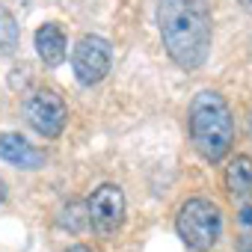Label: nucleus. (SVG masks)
I'll return each instance as SVG.
<instances>
[{"mask_svg":"<svg viewBox=\"0 0 252 252\" xmlns=\"http://www.w3.org/2000/svg\"><path fill=\"white\" fill-rule=\"evenodd\" d=\"M211 6L208 0H158V27L169 60L196 71L205 65L211 51Z\"/></svg>","mask_w":252,"mask_h":252,"instance_id":"obj_1","label":"nucleus"},{"mask_svg":"<svg viewBox=\"0 0 252 252\" xmlns=\"http://www.w3.org/2000/svg\"><path fill=\"white\" fill-rule=\"evenodd\" d=\"M190 140H193V149L217 163L228 155L231 143H234V119H231V110L225 104V98L214 89H205L193 98L190 104Z\"/></svg>","mask_w":252,"mask_h":252,"instance_id":"obj_2","label":"nucleus"},{"mask_svg":"<svg viewBox=\"0 0 252 252\" xmlns=\"http://www.w3.org/2000/svg\"><path fill=\"white\" fill-rule=\"evenodd\" d=\"M178 234L196 252L214 249L220 234H222L220 208L214 202H208V199H187L181 205V211H178Z\"/></svg>","mask_w":252,"mask_h":252,"instance_id":"obj_3","label":"nucleus"},{"mask_svg":"<svg viewBox=\"0 0 252 252\" xmlns=\"http://www.w3.org/2000/svg\"><path fill=\"white\" fill-rule=\"evenodd\" d=\"M24 116L36 134H42L45 140H57L68 122V107L54 89H36L24 101Z\"/></svg>","mask_w":252,"mask_h":252,"instance_id":"obj_4","label":"nucleus"},{"mask_svg":"<svg viewBox=\"0 0 252 252\" xmlns=\"http://www.w3.org/2000/svg\"><path fill=\"white\" fill-rule=\"evenodd\" d=\"M113 65V48L104 36H80L74 51H71V68L77 83L83 86H95L107 77Z\"/></svg>","mask_w":252,"mask_h":252,"instance_id":"obj_5","label":"nucleus"},{"mask_svg":"<svg viewBox=\"0 0 252 252\" xmlns=\"http://www.w3.org/2000/svg\"><path fill=\"white\" fill-rule=\"evenodd\" d=\"M89 222L101 237H113L125 222V193L119 184H101L89 196Z\"/></svg>","mask_w":252,"mask_h":252,"instance_id":"obj_6","label":"nucleus"},{"mask_svg":"<svg viewBox=\"0 0 252 252\" xmlns=\"http://www.w3.org/2000/svg\"><path fill=\"white\" fill-rule=\"evenodd\" d=\"M0 158L12 166H18V169H39L45 163V152L36 149L33 143H27L21 134H12V131L0 134Z\"/></svg>","mask_w":252,"mask_h":252,"instance_id":"obj_7","label":"nucleus"},{"mask_svg":"<svg viewBox=\"0 0 252 252\" xmlns=\"http://www.w3.org/2000/svg\"><path fill=\"white\" fill-rule=\"evenodd\" d=\"M68 45H65V33L57 27V24H42L39 30H36V54H39V60L48 65V68H57V65H63L65 63V51Z\"/></svg>","mask_w":252,"mask_h":252,"instance_id":"obj_8","label":"nucleus"},{"mask_svg":"<svg viewBox=\"0 0 252 252\" xmlns=\"http://www.w3.org/2000/svg\"><path fill=\"white\" fill-rule=\"evenodd\" d=\"M225 187L234 199L252 196V158L249 155H234L231 163L225 166Z\"/></svg>","mask_w":252,"mask_h":252,"instance_id":"obj_9","label":"nucleus"},{"mask_svg":"<svg viewBox=\"0 0 252 252\" xmlns=\"http://www.w3.org/2000/svg\"><path fill=\"white\" fill-rule=\"evenodd\" d=\"M18 48V24H15V15L0 6V54H12Z\"/></svg>","mask_w":252,"mask_h":252,"instance_id":"obj_10","label":"nucleus"},{"mask_svg":"<svg viewBox=\"0 0 252 252\" xmlns=\"http://www.w3.org/2000/svg\"><path fill=\"white\" fill-rule=\"evenodd\" d=\"M237 252H252V234H243L237 240Z\"/></svg>","mask_w":252,"mask_h":252,"instance_id":"obj_11","label":"nucleus"},{"mask_svg":"<svg viewBox=\"0 0 252 252\" xmlns=\"http://www.w3.org/2000/svg\"><path fill=\"white\" fill-rule=\"evenodd\" d=\"M65 252H92V249H89V246H83V243H77V246H68Z\"/></svg>","mask_w":252,"mask_h":252,"instance_id":"obj_12","label":"nucleus"},{"mask_svg":"<svg viewBox=\"0 0 252 252\" xmlns=\"http://www.w3.org/2000/svg\"><path fill=\"white\" fill-rule=\"evenodd\" d=\"M3 202H6V181L0 178V205H3Z\"/></svg>","mask_w":252,"mask_h":252,"instance_id":"obj_13","label":"nucleus"},{"mask_svg":"<svg viewBox=\"0 0 252 252\" xmlns=\"http://www.w3.org/2000/svg\"><path fill=\"white\" fill-rule=\"evenodd\" d=\"M243 222H252V208H243V217H240Z\"/></svg>","mask_w":252,"mask_h":252,"instance_id":"obj_14","label":"nucleus"},{"mask_svg":"<svg viewBox=\"0 0 252 252\" xmlns=\"http://www.w3.org/2000/svg\"><path fill=\"white\" fill-rule=\"evenodd\" d=\"M240 6H243L246 12H252V0H240Z\"/></svg>","mask_w":252,"mask_h":252,"instance_id":"obj_15","label":"nucleus"}]
</instances>
